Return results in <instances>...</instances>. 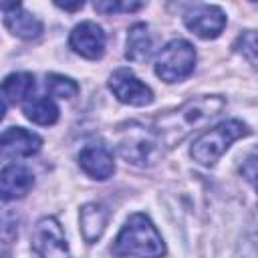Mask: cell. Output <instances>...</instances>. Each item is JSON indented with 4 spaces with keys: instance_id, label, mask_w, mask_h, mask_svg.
I'll return each mask as SVG.
<instances>
[{
    "instance_id": "6da1fadb",
    "label": "cell",
    "mask_w": 258,
    "mask_h": 258,
    "mask_svg": "<svg viewBox=\"0 0 258 258\" xmlns=\"http://www.w3.org/2000/svg\"><path fill=\"white\" fill-rule=\"evenodd\" d=\"M226 107L224 97L220 95H202V97H191L183 105L159 113L153 119V133L159 139L161 145L165 147H175L181 143L191 131L198 127H204L210 119L218 117L222 109Z\"/></svg>"
},
{
    "instance_id": "7a4b0ae2",
    "label": "cell",
    "mask_w": 258,
    "mask_h": 258,
    "mask_svg": "<svg viewBox=\"0 0 258 258\" xmlns=\"http://www.w3.org/2000/svg\"><path fill=\"white\" fill-rule=\"evenodd\" d=\"M111 250L117 258H161L165 254V244L145 214H133L115 238Z\"/></svg>"
},
{
    "instance_id": "3957f363",
    "label": "cell",
    "mask_w": 258,
    "mask_h": 258,
    "mask_svg": "<svg viewBox=\"0 0 258 258\" xmlns=\"http://www.w3.org/2000/svg\"><path fill=\"white\" fill-rule=\"evenodd\" d=\"M250 135V129L246 123L238 121V119H230V121H222L216 127L204 131L202 135H198L191 143V157L194 161H198L200 165H214L222 153L240 137Z\"/></svg>"
},
{
    "instance_id": "277c9868",
    "label": "cell",
    "mask_w": 258,
    "mask_h": 258,
    "mask_svg": "<svg viewBox=\"0 0 258 258\" xmlns=\"http://www.w3.org/2000/svg\"><path fill=\"white\" fill-rule=\"evenodd\" d=\"M117 149L127 163L133 165H153L161 157V143L153 131L139 127L137 123H127L125 129H119Z\"/></svg>"
},
{
    "instance_id": "5b68a950",
    "label": "cell",
    "mask_w": 258,
    "mask_h": 258,
    "mask_svg": "<svg viewBox=\"0 0 258 258\" xmlns=\"http://www.w3.org/2000/svg\"><path fill=\"white\" fill-rule=\"evenodd\" d=\"M196 69V48L183 40L173 38L169 40L157 54L155 60V75L165 83H179L187 79Z\"/></svg>"
},
{
    "instance_id": "8992f818",
    "label": "cell",
    "mask_w": 258,
    "mask_h": 258,
    "mask_svg": "<svg viewBox=\"0 0 258 258\" xmlns=\"http://www.w3.org/2000/svg\"><path fill=\"white\" fill-rule=\"evenodd\" d=\"M32 250L40 258H73L64 232L54 218H42L32 230Z\"/></svg>"
},
{
    "instance_id": "52a82bcc",
    "label": "cell",
    "mask_w": 258,
    "mask_h": 258,
    "mask_svg": "<svg viewBox=\"0 0 258 258\" xmlns=\"http://www.w3.org/2000/svg\"><path fill=\"white\" fill-rule=\"evenodd\" d=\"M109 89L125 105L145 107L153 101V91L145 83H141L129 69H117L109 77Z\"/></svg>"
},
{
    "instance_id": "ba28073f",
    "label": "cell",
    "mask_w": 258,
    "mask_h": 258,
    "mask_svg": "<svg viewBox=\"0 0 258 258\" xmlns=\"http://www.w3.org/2000/svg\"><path fill=\"white\" fill-rule=\"evenodd\" d=\"M42 145V139L24 129V127H8L0 133V161L6 159H20L34 155Z\"/></svg>"
},
{
    "instance_id": "9c48e42d",
    "label": "cell",
    "mask_w": 258,
    "mask_h": 258,
    "mask_svg": "<svg viewBox=\"0 0 258 258\" xmlns=\"http://www.w3.org/2000/svg\"><path fill=\"white\" fill-rule=\"evenodd\" d=\"M183 22L196 36L208 40V38H216L222 34V30L226 26V14L218 6L200 4V6L191 8L189 12H185Z\"/></svg>"
},
{
    "instance_id": "30bf717a",
    "label": "cell",
    "mask_w": 258,
    "mask_h": 258,
    "mask_svg": "<svg viewBox=\"0 0 258 258\" xmlns=\"http://www.w3.org/2000/svg\"><path fill=\"white\" fill-rule=\"evenodd\" d=\"M105 42H107V38H105L103 28L97 22H91V20L77 24L73 28L71 36H69L71 48L77 54H81V56H85L89 60H97V58L103 56Z\"/></svg>"
},
{
    "instance_id": "8fae6325",
    "label": "cell",
    "mask_w": 258,
    "mask_h": 258,
    "mask_svg": "<svg viewBox=\"0 0 258 258\" xmlns=\"http://www.w3.org/2000/svg\"><path fill=\"white\" fill-rule=\"evenodd\" d=\"M34 185V175L26 165H8L0 171V200L10 202L24 198Z\"/></svg>"
},
{
    "instance_id": "7c38bea8",
    "label": "cell",
    "mask_w": 258,
    "mask_h": 258,
    "mask_svg": "<svg viewBox=\"0 0 258 258\" xmlns=\"http://www.w3.org/2000/svg\"><path fill=\"white\" fill-rule=\"evenodd\" d=\"M79 165L83 167V171L87 175H91L93 179H107L113 175L115 171V163H113V155L111 151L101 145V143H91L85 145L79 153Z\"/></svg>"
},
{
    "instance_id": "4fadbf2b",
    "label": "cell",
    "mask_w": 258,
    "mask_h": 258,
    "mask_svg": "<svg viewBox=\"0 0 258 258\" xmlns=\"http://www.w3.org/2000/svg\"><path fill=\"white\" fill-rule=\"evenodd\" d=\"M32 91H34V77L30 73H12L0 83V97L10 105L30 101Z\"/></svg>"
},
{
    "instance_id": "5bb4252c",
    "label": "cell",
    "mask_w": 258,
    "mask_h": 258,
    "mask_svg": "<svg viewBox=\"0 0 258 258\" xmlns=\"http://www.w3.org/2000/svg\"><path fill=\"white\" fill-rule=\"evenodd\" d=\"M4 24L14 36L24 38V40H32L42 32V22L36 16H32L30 12L22 10V8L6 12L4 14Z\"/></svg>"
},
{
    "instance_id": "9a60e30c",
    "label": "cell",
    "mask_w": 258,
    "mask_h": 258,
    "mask_svg": "<svg viewBox=\"0 0 258 258\" xmlns=\"http://www.w3.org/2000/svg\"><path fill=\"white\" fill-rule=\"evenodd\" d=\"M151 50H153V42H151V36H149V30H147V24L143 22H137L129 28V34H127V50H125V56L133 62H143L151 56Z\"/></svg>"
},
{
    "instance_id": "2e32d148",
    "label": "cell",
    "mask_w": 258,
    "mask_h": 258,
    "mask_svg": "<svg viewBox=\"0 0 258 258\" xmlns=\"http://www.w3.org/2000/svg\"><path fill=\"white\" fill-rule=\"evenodd\" d=\"M107 226V210L99 204H87L81 210V234L83 238L93 244L101 238Z\"/></svg>"
},
{
    "instance_id": "e0dca14e",
    "label": "cell",
    "mask_w": 258,
    "mask_h": 258,
    "mask_svg": "<svg viewBox=\"0 0 258 258\" xmlns=\"http://www.w3.org/2000/svg\"><path fill=\"white\" fill-rule=\"evenodd\" d=\"M24 115L36 125H52L58 119V107L48 97H36L24 103Z\"/></svg>"
},
{
    "instance_id": "ac0fdd59",
    "label": "cell",
    "mask_w": 258,
    "mask_h": 258,
    "mask_svg": "<svg viewBox=\"0 0 258 258\" xmlns=\"http://www.w3.org/2000/svg\"><path fill=\"white\" fill-rule=\"evenodd\" d=\"M46 91H48V95L58 97V99H73L79 95V85L71 77L50 73L46 77Z\"/></svg>"
},
{
    "instance_id": "d6986e66",
    "label": "cell",
    "mask_w": 258,
    "mask_h": 258,
    "mask_svg": "<svg viewBox=\"0 0 258 258\" xmlns=\"http://www.w3.org/2000/svg\"><path fill=\"white\" fill-rule=\"evenodd\" d=\"M143 4L141 2H129V0H99L93 4L97 12L103 14H115V12H133L139 10Z\"/></svg>"
},
{
    "instance_id": "ffe728a7",
    "label": "cell",
    "mask_w": 258,
    "mask_h": 258,
    "mask_svg": "<svg viewBox=\"0 0 258 258\" xmlns=\"http://www.w3.org/2000/svg\"><path fill=\"white\" fill-rule=\"evenodd\" d=\"M234 48L242 54H246V58L250 60V64H256V34L252 30L242 32V36L238 38V42L234 44Z\"/></svg>"
},
{
    "instance_id": "44dd1931",
    "label": "cell",
    "mask_w": 258,
    "mask_h": 258,
    "mask_svg": "<svg viewBox=\"0 0 258 258\" xmlns=\"http://www.w3.org/2000/svg\"><path fill=\"white\" fill-rule=\"evenodd\" d=\"M246 165H248V171H244V177H246L250 183H254V177H256V173H254V165H256V161H254V155H252V157H248Z\"/></svg>"
},
{
    "instance_id": "7402d4cb",
    "label": "cell",
    "mask_w": 258,
    "mask_h": 258,
    "mask_svg": "<svg viewBox=\"0 0 258 258\" xmlns=\"http://www.w3.org/2000/svg\"><path fill=\"white\" fill-rule=\"evenodd\" d=\"M58 8H62V10H79V8H83V2H75V4H64V2H54Z\"/></svg>"
},
{
    "instance_id": "603a6c76",
    "label": "cell",
    "mask_w": 258,
    "mask_h": 258,
    "mask_svg": "<svg viewBox=\"0 0 258 258\" xmlns=\"http://www.w3.org/2000/svg\"><path fill=\"white\" fill-rule=\"evenodd\" d=\"M4 113H6V105H4V101L0 99V121H2V117H4Z\"/></svg>"
},
{
    "instance_id": "cb8c5ba5",
    "label": "cell",
    "mask_w": 258,
    "mask_h": 258,
    "mask_svg": "<svg viewBox=\"0 0 258 258\" xmlns=\"http://www.w3.org/2000/svg\"><path fill=\"white\" fill-rule=\"evenodd\" d=\"M0 258H10V254L8 252H0Z\"/></svg>"
}]
</instances>
